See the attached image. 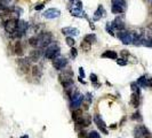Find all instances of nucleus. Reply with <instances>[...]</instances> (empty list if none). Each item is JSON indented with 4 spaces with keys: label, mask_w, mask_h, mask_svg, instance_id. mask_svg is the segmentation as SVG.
I'll return each instance as SVG.
<instances>
[{
    "label": "nucleus",
    "mask_w": 152,
    "mask_h": 138,
    "mask_svg": "<svg viewBox=\"0 0 152 138\" xmlns=\"http://www.w3.org/2000/svg\"><path fill=\"white\" fill-rule=\"evenodd\" d=\"M72 77H73V73H72V71H70V70H67V71H63L62 74H60L59 78H60L61 84L64 86V89H67V88H69V86H72V85H73Z\"/></svg>",
    "instance_id": "nucleus-1"
},
{
    "label": "nucleus",
    "mask_w": 152,
    "mask_h": 138,
    "mask_svg": "<svg viewBox=\"0 0 152 138\" xmlns=\"http://www.w3.org/2000/svg\"><path fill=\"white\" fill-rule=\"evenodd\" d=\"M127 9V2L126 0H112V7L111 10L113 14H122Z\"/></svg>",
    "instance_id": "nucleus-2"
},
{
    "label": "nucleus",
    "mask_w": 152,
    "mask_h": 138,
    "mask_svg": "<svg viewBox=\"0 0 152 138\" xmlns=\"http://www.w3.org/2000/svg\"><path fill=\"white\" fill-rule=\"evenodd\" d=\"M37 38H38V48H42L52 43L53 36L50 32H41L37 36Z\"/></svg>",
    "instance_id": "nucleus-3"
},
{
    "label": "nucleus",
    "mask_w": 152,
    "mask_h": 138,
    "mask_svg": "<svg viewBox=\"0 0 152 138\" xmlns=\"http://www.w3.org/2000/svg\"><path fill=\"white\" fill-rule=\"evenodd\" d=\"M60 55V47L56 44H53L50 46L47 47V50L45 51V58L49 59V60H54L55 58H57Z\"/></svg>",
    "instance_id": "nucleus-4"
},
{
    "label": "nucleus",
    "mask_w": 152,
    "mask_h": 138,
    "mask_svg": "<svg viewBox=\"0 0 152 138\" xmlns=\"http://www.w3.org/2000/svg\"><path fill=\"white\" fill-rule=\"evenodd\" d=\"M28 30V22L25 21H18L17 23V29L14 33H11V37L14 38H20L21 36H23Z\"/></svg>",
    "instance_id": "nucleus-5"
},
{
    "label": "nucleus",
    "mask_w": 152,
    "mask_h": 138,
    "mask_svg": "<svg viewBox=\"0 0 152 138\" xmlns=\"http://www.w3.org/2000/svg\"><path fill=\"white\" fill-rule=\"evenodd\" d=\"M117 37H118V38L122 41V44H125V45L133 44V35H132V32H128V31H125V30H120V31H118Z\"/></svg>",
    "instance_id": "nucleus-6"
},
{
    "label": "nucleus",
    "mask_w": 152,
    "mask_h": 138,
    "mask_svg": "<svg viewBox=\"0 0 152 138\" xmlns=\"http://www.w3.org/2000/svg\"><path fill=\"white\" fill-rule=\"evenodd\" d=\"M17 23L18 21L16 18H8L7 21H5V30L10 35L14 33L17 29Z\"/></svg>",
    "instance_id": "nucleus-7"
},
{
    "label": "nucleus",
    "mask_w": 152,
    "mask_h": 138,
    "mask_svg": "<svg viewBox=\"0 0 152 138\" xmlns=\"http://www.w3.org/2000/svg\"><path fill=\"white\" fill-rule=\"evenodd\" d=\"M44 17L45 18H48V20H54V18H57L61 16V10L57 9V8H48L44 12Z\"/></svg>",
    "instance_id": "nucleus-8"
},
{
    "label": "nucleus",
    "mask_w": 152,
    "mask_h": 138,
    "mask_svg": "<svg viewBox=\"0 0 152 138\" xmlns=\"http://www.w3.org/2000/svg\"><path fill=\"white\" fill-rule=\"evenodd\" d=\"M67 65H68V60H67L65 58H60V56H57V58H55V59L53 60V66H54V68L57 69V70H61V69L65 68Z\"/></svg>",
    "instance_id": "nucleus-9"
},
{
    "label": "nucleus",
    "mask_w": 152,
    "mask_h": 138,
    "mask_svg": "<svg viewBox=\"0 0 152 138\" xmlns=\"http://www.w3.org/2000/svg\"><path fill=\"white\" fill-rule=\"evenodd\" d=\"M94 121H95V123H96L97 128L100 129V131H102L103 134H108V130H106V124H105V122L102 120V118H101L100 115H95Z\"/></svg>",
    "instance_id": "nucleus-10"
},
{
    "label": "nucleus",
    "mask_w": 152,
    "mask_h": 138,
    "mask_svg": "<svg viewBox=\"0 0 152 138\" xmlns=\"http://www.w3.org/2000/svg\"><path fill=\"white\" fill-rule=\"evenodd\" d=\"M17 65H18L20 69H22V71L25 73V74H28L30 71V69H31L30 62L26 59H20V60H17Z\"/></svg>",
    "instance_id": "nucleus-11"
},
{
    "label": "nucleus",
    "mask_w": 152,
    "mask_h": 138,
    "mask_svg": "<svg viewBox=\"0 0 152 138\" xmlns=\"http://www.w3.org/2000/svg\"><path fill=\"white\" fill-rule=\"evenodd\" d=\"M83 100V96L82 94H79V93H76L75 97L72 98V101H71V107L73 109H77L81 106V103Z\"/></svg>",
    "instance_id": "nucleus-12"
},
{
    "label": "nucleus",
    "mask_w": 152,
    "mask_h": 138,
    "mask_svg": "<svg viewBox=\"0 0 152 138\" xmlns=\"http://www.w3.org/2000/svg\"><path fill=\"white\" fill-rule=\"evenodd\" d=\"M61 31H62L63 35L71 36V37H75V36H78V35H79V30H78L77 28H73V27H65V28H63Z\"/></svg>",
    "instance_id": "nucleus-13"
},
{
    "label": "nucleus",
    "mask_w": 152,
    "mask_h": 138,
    "mask_svg": "<svg viewBox=\"0 0 152 138\" xmlns=\"http://www.w3.org/2000/svg\"><path fill=\"white\" fill-rule=\"evenodd\" d=\"M112 27H113V29H116V30H118V31H120V30H124L125 29V23H124V20L121 18V17H116L114 18V21L112 22Z\"/></svg>",
    "instance_id": "nucleus-14"
},
{
    "label": "nucleus",
    "mask_w": 152,
    "mask_h": 138,
    "mask_svg": "<svg viewBox=\"0 0 152 138\" xmlns=\"http://www.w3.org/2000/svg\"><path fill=\"white\" fill-rule=\"evenodd\" d=\"M78 127H87L90 124V116L88 115H82L80 119H78L76 121Z\"/></svg>",
    "instance_id": "nucleus-15"
},
{
    "label": "nucleus",
    "mask_w": 152,
    "mask_h": 138,
    "mask_svg": "<svg viewBox=\"0 0 152 138\" xmlns=\"http://www.w3.org/2000/svg\"><path fill=\"white\" fill-rule=\"evenodd\" d=\"M135 137L136 138H143L144 136H147V135H149V131H148V129L145 128V127H143V126H140V127H137L136 129H135Z\"/></svg>",
    "instance_id": "nucleus-16"
},
{
    "label": "nucleus",
    "mask_w": 152,
    "mask_h": 138,
    "mask_svg": "<svg viewBox=\"0 0 152 138\" xmlns=\"http://www.w3.org/2000/svg\"><path fill=\"white\" fill-rule=\"evenodd\" d=\"M104 15H105V9H104V7H103L102 5H100L98 8L96 9V12L94 13L93 20H94V21H98V20H101Z\"/></svg>",
    "instance_id": "nucleus-17"
},
{
    "label": "nucleus",
    "mask_w": 152,
    "mask_h": 138,
    "mask_svg": "<svg viewBox=\"0 0 152 138\" xmlns=\"http://www.w3.org/2000/svg\"><path fill=\"white\" fill-rule=\"evenodd\" d=\"M70 13H71V15L72 16H76V17H79V18H81V17H86V14H85V12H82V9H79V8H70Z\"/></svg>",
    "instance_id": "nucleus-18"
},
{
    "label": "nucleus",
    "mask_w": 152,
    "mask_h": 138,
    "mask_svg": "<svg viewBox=\"0 0 152 138\" xmlns=\"http://www.w3.org/2000/svg\"><path fill=\"white\" fill-rule=\"evenodd\" d=\"M102 58H106V59H112V60H117L118 59V54L114 52V51H105L103 54H102Z\"/></svg>",
    "instance_id": "nucleus-19"
},
{
    "label": "nucleus",
    "mask_w": 152,
    "mask_h": 138,
    "mask_svg": "<svg viewBox=\"0 0 152 138\" xmlns=\"http://www.w3.org/2000/svg\"><path fill=\"white\" fill-rule=\"evenodd\" d=\"M39 58H40V51H39V50L31 51V53H30V55H29V60H30V61L37 62V61L39 60Z\"/></svg>",
    "instance_id": "nucleus-20"
},
{
    "label": "nucleus",
    "mask_w": 152,
    "mask_h": 138,
    "mask_svg": "<svg viewBox=\"0 0 152 138\" xmlns=\"http://www.w3.org/2000/svg\"><path fill=\"white\" fill-rule=\"evenodd\" d=\"M130 104L133 107H139L140 106V94H136V93H133L132 97H130Z\"/></svg>",
    "instance_id": "nucleus-21"
},
{
    "label": "nucleus",
    "mask_w": 152,
    "mask_h": 138,
    "mask_svg": "<svg viewBox=\"0 0 152 138\" xmlns=\"http://www.w3.org/2000/svg\"><path fill=\"white\" fill-rule=\"evenodd\" d=\"M80 47H81V50L83 52H89L91 50V44L83 39V41H81V44H80Z\"/></svg>",
    "instance_id": "nucleus-22"
},
{
    "label": "nucleus",
    "mask_w": 152,
    "mask_h": 138,
    "mask_svg": "<svg viewBox=\"0 0 152 138\" xmlns=\"http://www.w3.org/2000/svg\"><path fill=\"white\" fill-rule=\"evenodd\" d=\"M14 51H15V54H17V55H22V54H23V47H22L21 41H18V40H17V41L15 43Z\"/></svg>",
    "instance_id": "nucleus-23"
},
{
    "label": "nucleus",
    "mask_w": 152,
    "mask_h": 138,
    "mask_svg": "<svg viewBox=\"0 0 152 138\" xmlns=\"http://www.w3.org/2000/svg\"><path fill=\"white\" fill-rule=\"evenodd\" d=\"M32 75L36 78H40L41 77V69L38 66H33L32 67Z\"/></svg>",
    "instance_id": "nucleus-24"
},
{
    "label": "nucleus",
    "mask_w": 152,
    "mask_h": 138,
    "mask_svg": "<svg viewBox=\"0 0 152 138\" xmlns=\"http://www.w3.org/2000/svg\"><path fill=\"white\" fill-rule=\"evenodd\" d=\"M82 116V111L80 109V108H77L75 109L73 112H72V119H73V121L76 122L78 119H80Z\"/></svg>",
    "instance_id": "nucleus-25"
},
{
    "label": "nucleus",
    "mask_w": 152,
    "mask_h": 138,
    "mask_svg": "<svg viewBox=\"0 0 152 138\" xmlns=\"http://www.w3.org/2000/svg\"><path fill=\"white\" fill-rule=\"evenodd\" d=\"M140 86H142V88H145V86H148V78L145 77V76H141L139 80H137V82H136Z\"/></svg>",
    "instance_id": "nucleus-26"
},
{
    "label": "nucleus",
    "mask_w": 152,
    "mask_h": 138,
    "mask_svg": "<svg viewBox=\"0 0 152 138\" xmlns=\"http://www.w3.org/2000/svg\"><path fill=\"white\" fill-rule=\"evenodd\" d=\"M85 40L89 41L90 44H91V43H95V41H96V36H95L94 33H89V35H86V36H85Z\"/></svg>",
    "instance_id": "nucleus-27"
},
{
    "label": "nucleus",
    "mask_w": 152,
    "mask_h": 138,
    "mask_svg": "<svg viewBox=\"0 0 152 138\" xmlns=\"http://www.w3.org/2000/svg\"><path fill=\"white\" fill-rule=\"evenodd\" d=\"M29 44H30L32 47H36V48H38V38H37V36H34V37H31V38L29 39Z\"/></svg>",
    "instance_id": "nucleus-28"
},
{
    "label": "nucleus",
    "mask_w": 152,
    "mask_h": 138,
    "mask_svg": "<svg viewBox=\"0 0 152 138\" xmlns=\"http://www.w3.org/2000/svg\"><path fill=\"white\" fill-rule=\"evenodd\" d=\"M130 86H132L133 93H136V94H141V91H140V88H139V84H137V83H132V84H130Z\"/></svg>",
    "instance_id": "nucleus-29"
},
{
    "label": "nucleus",
    "mask_w": 152,
    "mask_h": 138,
    "mask_svg": "<svg viewBox=\"0 0 152 138\" xmlns=\"http://www.w3.org/2000/svg\"><path fill=\"white\" fill-rule=\"evenodd\" d=\"M105 30H106V32H109L111 36H114V33H113V27H112V23H106V25H105Z\"/></svg>",
    "instance_id": "nucleus-30"
},
{
    "label": "nucleus",
    "mask_w": 152,
    "mask_h": 138,
    "mask_svg": "<svg viewBox=\"0 0 152 138\" xmlns=\"http://www.w3.org/2000/svg\"><path fill=\"white\" fill-rule=\"evenodd\" d=\"M65 41H67V44H68L70 47H73V46H75V39H73V37L68 36L67 39H65Z\"/></svg>",
    "instance_id": "nucleus-31"
},
{
    "label": "nucleus",
    "mask_w": 152,
    "mask_h": 138,
    "mask_svg": "<svg viewBox=\"0 0 152 138\" xmlns=\"http://www.w3.org/2000/svg\"><path fill=\"white\" fill-rule=\"evenodd\" d=\"M88 138H101V137H100V134H97L96 131H90V133H88Z\"/></svg>",
    "instance_id": "nucleus-32"
},
{
    "label": "nucleus",
    "mask_w": 152,
    "mask_h": 138,
    "mask_svg": "<svg viewBox=\"0 0 152 138\" xmlns=\"http://www.w3.org/2000/svg\"><path fill=\"white\" fill-rule=\"evenodd\" d=\"M117 63H118V66H122V67H124V66L127 65V60L121 58V59H118V60H117Z\"/></svg>",
    "instance_id": "nucleus-33"
},
{
    "label": "nucleus",
    "mask_w": 152,
    "mask_h": 138,
    "mask_svg": "<svg viewBox=\"0 0 152 138\" xmlns=\"http://www.w3.org/2000/svg\"><path fill=\"white\" fill-rule=\"evenodd\" d=\"M71 56L72 58H77V55H78V52H77V50L75 48V47H71Z\"/></svg>",
    "instance_id": "nucleus-34"
},
{
    "label": "nucleus",
    "mask_w": 152,
    "mask_h": 138,
    "mask_svg": "<svg viewBox=\"0 0 152 138\" xmlns=\"http://www.w3.org/2000/svg\"><path fill=\"white\" fill-rule=\"evenodd\" d=\"M133 120H141V114L140 112H136L133 114Z\"/></svg>",
    "instance_id": "nucleus-35"
},
{
    "label": "nucleus",
    "mask_w": 152,
    "mask_h": 138,
    "mask_svg": "<svg viewBox=\"0 0 152 138\" xmlns=\"http://www.w3.org/2000/svg\"><path fill=\"white\" fill-rule=\"evenodd\" d=\"M120 54H121L122 59H127V56L129 55V53H128L127 51H125V50H124V51H121V53H120Z\"/></svg>",
    "instance_id": "nucleus-36"
},
{
    "label": "nucleus",
    "mask_w": 152,
    "mask_h": 138,
    "mask_svg": "<svg viewBox=\"0 0 152 138\" xmlns=\"http://www.w3.org/2000/svg\"><path fill=\"white\" fill-rule=\"evenodd\" d=\"M90 81H91L93 83H96V82H97V76H96L95 74H90Z\"/></svg>",
    "instance_id": "nucleus-37"
},
{
    "label": "nucleus",
    "mask_w": 152,
    "mask_h": 138,
    "mask_svg": "<svg viewBox=\"0 0 152 138\" xmlns=\"http://www.w3.org/2000/svg\"><path fill=\"white\" fill-rule=\"evenodd\" d=\"M79 75H80V78H85V71H83V68H79Z\"/></svg>",
    "instance_id": "nucleus-38"
},
{
    "label": "nucleus",
    "mask_w": 152,
    "mask_h": 138,
    "mask_svg": "<svg viewBox=\"0 0 152 138\" xmlns=\"http://www.w3.org/2000/svg\"><path fill=\"white\" fill-rule=\"evenodd\" d=\"M79 138H88V134H86L83 131H80L79 133Z\"/></svg>",
    "instance_id": "nucleus-39"
},
{
    "label": "nucleus",
    "mask_w": 152,
    "mask_h": 138,
    "mask_svg": "<svg viewBox=\"0 0 152 138\" xmlns=\"http://www.w3.org/2000/svg\"><path fill=\"white\" fill-rule=\"evenodd\" d=\"M44 7H45V5H42V3H40V5H38V6H36V7H34V9H36V10H41V9H42Z\"/></svg>",
    "instance_id": "nucleus-40"
},
{
    "label": "nucleus",
    "mask_w": 152,
    "mask_h": 138,
    "mask_svg": "<svg viewBox=\"0 0 152 138\" xmlns=\"http://www.w3.org/2000/svg\"><path fill=\"white\" fill-rule=\"evenodd\" d=\"M148 85L152 88V78H149V80H148Z\"/></svg>",
    "instance_id": "nucleus-41"
},
{
    "label": "nucleus",
    "mask_w": 152,
    "mask_h": 138,
    "mask_svg": "<svg viewBox=\"0 0 152 138\" xmlns=\"http://www.w3.org/2000/svg\"><path fill=\"white\" fill-rule=\"evenodd\" d=\"M143 138H151V137H150L149 135H147V136H144V137H143Z\"/></svg>",
    "instance_id": "nucleus-42"
},
{
    "label": "nucleus",
    "mask_w": 152,
    "mask_h": 138,
    "mask_svg": "<svg viewBox=\"0 0 152 138\" xmlns=\"http://www.w3.org/2000/svg\"><path fill=\"white\" fill-rule=\"evenodd\" d=\"M21 138H30V137H29V136H22Z\"/></svg>",
    "instance_id": "nucleus-43"
},
{
    "label": "nucleus",
    "mask_w": 152,
    "mask_h": 138,
    "mask_svg": "<svg viewBox=\"0 0 152 138\" xmlns=\"http://www.w3.org/2000/svg\"><path fill=\"white\" fill-rule=\"evenodd\" d=\"M151 9H152V5H151Z\"/></svg>",
    "instance_id": "nucleus-44"
},
{
    "label": "nucleus",
    "mask_w": 152,
    "mask_h": 138,
    "mask_svg": "<svg viewBox=\"0 0 152 138\" xmlns=\"http://www.w3.org/2000/svg\"><path fill=\"white\" fill-rule=\"evenodd\" d=\"M151 1H152V0H151Z\"/></svg>",
    "instance_id": "nucleus-45"
}]
</instances>
